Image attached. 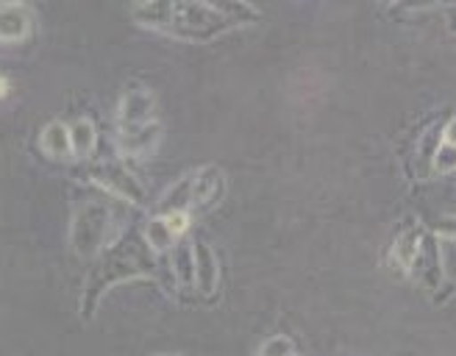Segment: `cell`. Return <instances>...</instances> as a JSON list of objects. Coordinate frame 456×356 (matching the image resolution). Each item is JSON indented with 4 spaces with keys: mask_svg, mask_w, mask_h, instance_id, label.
I'll use <instances>...</instances> for the list:
<instances>
[{
    "mask_svg": "<svg viewBox=\"0 0 456 356\" xmlns=\"http://www.w3.org/2000/svg\"><path fill=\"white\" fill-rule=\"evenodd\" d=\"M151 248L145 245V239L140 242V237H126L120 242L109 245V248L101 254V262L89 276L86 287H84V298H81V315L84 320H93V315L98 312L101 298L109 293L114 284H123L140 276H151L153 273V259H151Z\"/></svg>",
    "mask_w": 456,
    "mask_h": 356,
    "instance_id": "obj_1",
    "label": "cell"
},
{
    "mask_svg": "<svg viewBox=\"0 0 456 356\" xmlns=\"http://www.w3.org/2000/svg\"><path fill=\"white\" fill-rule=\"evenodd\" d=\"M237 28L217 4H170L165 34L192 42H209Z\"/></svg>",
    "mask_w": 456,
    "mask_h": 356,
    "instance_id": "obj_2",
    "label": "cell"
},
{
    "mask_svg": "<svg viewBox=\"0 0 456 356\" xmlns=\"http://www.w3.org/2000/svg\"><path fill=\"white\" fill-rule=\"evenodd\" d=\"M111 209L106 200L86 198L76 206L70 220V245L81 259H95L109 248Z\"/></svg>",
    "mask_w": 456,
    "mask_h": 356,
    "instance_id": "obj_3",
    "label": "cell"
},
{
    "mask_svg": "<svg viewBox=\"0 0 456 356\" xmlns=\"http://www.w3.org/2000/svg\"><path fill=\"white\" fill-rule=\"evenodd\" d=\"M89 178H93L101 190H106L111 198H120L131 206H142L148 200L142 182L120 162H95L93 170H89Z\"/></svg>",
    "mask_w": 456,
    "mask_h": 356,
    "instance_id": "obj_4",
    "label": "cell"
},
{
    "mask_svg": "<svg viewBox=\"0 0 456 356\" xmlns=\"http://www.w3.org/2000/svg\"><path fill=\"white\" fill-rule=\"evenodd\" d=\"M156 120V98L148 86H131L118 103V128H136Z\"/></svg>",
    "mask_w": 456,
    "mask_h": 356,
    "instance_id": "obj_5",
    "label": "cell"
},
{
    "mask_svg": "<svg viewBox=\"0 0 456 356\" xmlns=\"http://www.w3.org/2000/svg\"><path fill=\"white\" fill-rule=\"evenodd\" d=\"M162 123L153 120L148 125H136V128H118L114 134V145L123 156H151L159 142H162Z\"/></svg>",
    "mask_w": 456,
    "mask_h": 356,
    "instance_id": "obj_6",
    "label": "cell"
},
{
    "mask_svg": "<svg viewBox=\"0 0 456 356\" xmlns=\"http://www.w3.org/2000/svg\"><path fill=\"white\" fill-rule=\"evenodd\" d=\"M223 195H225V173L217 165H207V167L195 170V187H192V209L195 212H212L223 200Z\"/></svg>",
    "mask_w": 456,
    "mask_h": 356,
    "instance_id": "obj_7",
    "label": "cell"
},
{
    "mask_svg": "<svg viewBox=\"0 0 456 356\" xmlns=\"http://www.w3.org/2000/svg\"><path fill=\"white\" fill-rule=\"evenodd\" d=\"M34 31V12L26 4H0V42L20 44Z\"/></svg>",
    "mask_w": 456,
    "mask_h": 356,
    "instance_id": "obj_8",
    "label": "cell"
},
{
    "mask_svg": "<svg viewBox=\"0 0 456 356\" xmlns=\"http://www.w3.org/2000/svg\"><path fill=\"white\" fill-rule=\"evenodd\" d=\"M195 289L203 295H212L217 284H220V264H217V254L209 242L195 239Z\"/></svg>",
    "mask_w": 456,
    "mask_h": 356,
    "instance_id": "obj_9",
    "label": "cell"
},
{
    "mask_svg": "<svg viewBox=\"0 0 456 356\" xmlns=\"http://www.w3.org/2000/svg\"><path fill=\"white\" fill-rule=\"evenodd\" d=\"M39 148H42V153H45V156H51V159H59V162L73 159L70 125L61 123V120L45 123V125H42V131H39Z\"/></svg>",
    "mask_w": 456,
    "mask_h": 356,
    "instance_id": "obj_10",
    "label": "cell"
},
{
    "mask_svg": "<svg viewBox=\"0 0 456 356\" xmlns=\"http://www.w3.org/2000/svg\"><path fill=\"white\" fill-rule=\"evenodd\" d=\"M420 242H423V231L420 229H406L395 237L393 248H390V264L398 273H412L418 256H420Z\"/></svg>",
    "mask_w": 456,
    "mask_h": 356,
    "instance_id": "obj_11",
    "label": "cell"
},
{
    "mask_svg": "<svg viewBox=\"0 0 456 356\" xmlns=\"http://www.w3.org/2000/svg\"><path fill=\"white\" fill-rule=\"evenodd\" d=\"M192 187H195V170L181 175L178 182H173L159 204V214H170V212H190L192 209Z\"/></svg>",
    "mask_w": 456,
    "mask_h": 356,
    "instance_id": "obj_12",
    "label": "cell"
},
{
    "mask_svg": "<svg viewBox=\"0 0 456 356\" xmlns=\"http://www.w3.org/2000/svg\"><path fill=\"white\" fill-rule=\"evenodd\" d=\"M142 239L151 248V254H165V251H173V245L184 237H178L162 214H153L142 226Z\"/></svg>",
    "mask_w": 456,
    "mask_h": 356,
    "instance_id": "obj_13",
    "label": "cell"
},
{
    "mask_svg": "<svg viewBox=\"0 0 456 356\" xmlns=\"http://www.w3.org/2000/svg\"><path fill=\"white\" fill-rule=\"evenodd\" d=\"M70 145H73V159H93L98 148V125L89 117H76L70 125Z\"/></svg>",
    "mask_w": 456,
    "mask_h": 356,
    "instance_id": "obj_14",
    "label": "cell"
},
{
    "mask_svg": "<svg viewBox=\"0 0 456 356\" xmlns=\"http://www.w3.org/2000/svg\"><path fill=\"white\" fill-rule=\"evenodd\" d=\"M173 271L181 287H195V248L192 242L178 239L173 245Z\"/></svg>",
    "mask_w": 456,
    "mask_h": 356,
    "instance_id": "obj_15",
    "label": "cell"
},
{
    "mask_svg": "<svg viewBox=\"0 0 456 356\" xmlns=\"http://www.w3.org/2000/svg\"><path fill=\"white\" fill-rule=\"evenodd\" d=\"M256 356H295V343L289 337H284V334H276V337L262 343Z\"/></svg>",
    "mask_w": 456,
    "mask_h": 356,
    "instance_id": "obj_16",
    "label": "cell"
},
{
    "mask_svg": "<svg viewBox=\"0 0 456 356\" xmlns=\"http://www.w3.org/2000/svg\"><path fill=\"white\" fill-rule=\"evenodd\" d=\"M431 167H435V173L440 175H448L456 170V148L440 142V148L435 150V159H431Z\"/></svg>",
    "mask_w": 456,
    "mask_h": 356,
    "instance_id": "obj_17",
    "label": "cell"
},
{
    "mask_svg": "<svg viewBox=\"0 0 456 356\" xmlns=\"http://www.w3.org/2000/svg\"><path fill=\"white\" fill-rule=\"evenodd\" d=\"M435 237L456 242V217H440L437 229H435Z\"/></svg>",
    "mask_w": 456,
    "mask_h": 356,
    "instance_id": "obj_18",
    "label": "cell"
},
{
    "mask_svg": "<svg viewBox=\"0 0 456 356\" xmlns=\"http://www.w3.org/2000/svg\"><path fill=\"white\" fill-rule=\"evenodd\" d=\"M443 142L451 145V148H456V117L445 125V131H443Z\"/></svg>",
    "mask_w": 456,
    "mask_h": 356,
    "instance_id": "obj_19",
    "label": "cell"
},
{
    "mask_svg": "<svg viewBox=\"0 0 456 356\" xmlns=\"http://www.w3.org/2000/svg\"><path fill=\"white\" fill-rule=\"evenodd\" d=\"M6 95H9V81L0 76V98H6Z\"/></svg>",
    "mask_w": 456,
    "mask_h": 356,
    "instance_id": "obj_20",
    "label": "cell"
},
{
    "mask_svg": "<svg viewBox=\"0 0 456 356\" xmlns=\"http://www.w3.org/2000/svg\"><path fill=\"white\" fill-rule=\"evenodd\" d=\"M159 356H175V353H159Z\"/></svg>",
    "mask_w": 456,
    "mask_h": 356,
    "instance_id": "obj_21",
    "label": "cell"
}]
</instances>
